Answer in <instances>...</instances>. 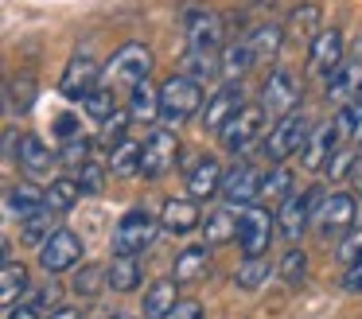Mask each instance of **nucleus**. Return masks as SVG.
Wrapping results in <instances>:
<instances>
[{"label": "nucleus", "instance_id": "40", "mask_svg": "<svg viewBox=\"0 0 362 319\" xmlns=\"http://www.w3.org/2000/svg\"><path fill=\"white\" fill-rule=\"evenodd\" d=\"M35 105V78L32 74H20L8 82V109L12 113H28Z\"/></svg>", "mask_w": 362, "mask_h": 319}, {"label": "nucleus", "instance_id": "47", "mask_svg": "<svg viewBox=\"0 0 362 319\" xmlns=\"http://www.w3.org/2000/svg\"><path fill=\"white\" fill-rule=\"evenodd\" d=\"M55 137L63 140H74V137H82V129H78V117L74 113H63V117H55Z\"/></svg>", "mask_w": 362, "mask_h": 319}, {"label": "nucleus", "instance_id": "45", "mask_svg": "<svg viewBox=\"0 0 362 319\" xmlns=\"http://www.w3.org/2000/svg\"><path fill=\"white\" fill-rule=\"evenodd\" d=\"M59 160H63V163H71V168H82V163L90 160V140H86V137L66 140V144H63V152H59Z\"/></svg>", "mask_w": 362, "mask_h": 319}, {"label": "nucleus", "instance_id": "44", "mask_svg": "<svg viewBox=\"0 0 362 319\" xmlns=\"http://www.w3.org/2000/svg\"><path fill=\"white\" fill-rule=\"evenodd\" d=\"M354 163H358V156L351 152V148H335V152H331V160L323 163V168H327V175L331 179H351V171H354Z\"/></svg>", "mask_w": 362, "mask_h": 319}, {"label": "nucleus", "instance_id": "33", "mask_svg": "<svg viewBox=\"0 0 362 319\" xmlns=\"http://www.w3.org/2000/svg\"><path fill=\"white\" fill-rule=\"evenodd\" d=\"M28 292V269L16 261H4V272H0V300L4 308H16V300Z\"/></svg>", "mask_w": 362, "mask_h": 319}, {"label": "nucleus", "instance_id": "46", "mask_svg": "<svg viewBox=\"0 0 362 319\" xmlns=\"http://www.w3.org/2000/svg\"><path fill=\"white\" fill-rule=\"evenodd\" d=\"M362 257V230H346L343 241H339V261L354 265Z\"/></svg>", "mask_w": 362, "mask_h": 319}, {"label": "nucleus", "instance_id": "25", "mask_svg": "<svg viewBox=\"0 0 362 319\" xmlns=\"http://www.w3.org/2000/svg\"><path fill=\"white\" fill-rule=\"evenodd\" d=\"M206 272H211V249H206V245H191V249H183V253L175 257V272H172V277L180 280V284H195V280H206Z\"/></svg>", "mask_w": 362, "mask_h": 319}, {"label": "nucleus", "instance_id": "50", "mask_svg": "<svg viewBox=\"0 0 362 319\" xmlns=\"http://www.w3.org/2000/svg\"><path fill=\"white\" fill-rule=\"evenodd\" d=\"M8 319H40V308L35 303H16V308H8Z\"/></svg>", "mask_w": 362, "mask_h": 319}, {"label": "nucleus", "instance_id": "42", "mask_svg": "<svg viewBox=\"0 0 362 319\" xmlns=\"http://www.w3.org/2000/svg\"><path fill=\"white\" fill-rule=\"evenodd\" d=\"M74 179H78L82 195H98L105 187V168L98 160H86L82 168H74Z\"/></svg>", "mask_w": 362, "mask_h": 319}, {"label": "nucleus", "instance_id": "19", "mask_svg": "<svg viewBox=\"0 0 362 319\" xmlns=\"http://www.w3.org/2000/svg\"><path fill=\"white\" fill-rule=\"evenodd\" d=\"M257 66V54H253L250 39H238V43H226L218 54V74L226 78V82H242V74H250V70Z\"/></svg>", "mask_w": 362, "mask_h": 319}, {"label": "nucleus", "instance_id": "39", "mask_svg": "<svg viewBox=\"0 0 362 319\" xmlns=\"http://www.w3.org/2000/svg\"><path fill=\"white\" fill-rule=\"evenodd\" d=\"M269 280V261L265 257H245L242 269L234 272V284L245 288V292H253V288H261Z\"/></svg>", "mask_w": 362, "mask_h": 319}, {"label": "nucleus", "instance_id": "14", "mask_svg": "<svg viewBox=\"0 0 362 319\" xmlns=\"http://www.w3.org/2000/svg\"><path fill=\"white\" fill-rule=\"evenodd\" d=\"M242 86H234V82H226L218 93H211V101H206V113H203V129H211V132H222L230 121H234L238 113H242Z\"/></svg>", "mask_w": 362, "mask_h": 319}, {"label": "nucleus", "instance_id": "7", "mask_svg": "<svg viewBox=\"0 0 362 319\" xmlns=\"http://www.w3.org/2000/svg\"><path fill=\"white\" fill-rule=\"evenodd\" d=\"M175 160H180V140H175V132L168 129H152V137L144 140V163H141V175L148 179H160L164 171L175 168Z\"/></svg>", "mask_w": 362, "mask_h": 319}, {"label": "nucleus", "instance_id": "49", "mask_svg": "<svg viewBox=\"0 0 362 319\" xmlns=\"http://www.w3.org/2000/svg\"><path fill=\"white\" fill-rule=\"evenodd\" d=\"M343 288H346V292H362V257L351 265V269H346V277H343Z\"/></svg>", "mask_w": 362, "mask_h": 319}, {"label": "nucleus", "instance_id": "28", "mask_svg": "<svg viewBox=\"0 0 362 319\" xmlns=\"http://www.w3.org/2000/svg\"><path fill=\"white\" fill-rule=\"evenodd\" d=\"M129 117L136 124H152L160 117V90L148 82H141L133 93H129Z\"/></svg>", "mask_w": 362, "mask_h": 319}, {"label": "nucleus", "instance_id": "2", "mask_svg": "<svg viewBox=\"0 0 362 319\" xmlns=\"http://www.w3.org/2000/svg\"><path fill=\"white\" fill-rule=\"evenodd\" d=\"M199 105H203V82H195V78L175 70V74L160 86V121L164 124L191 121V117L199 113Z\"/></svg>", "mask_w": 362, "mask_h": 319}, {"label": "nucleus", "instance_id": "11", "mask_svg": "<svg viewBox=\"0 0 362 319\" xmlns=\"http://www.w3.org/2000/svg\"><path fill=\"white\" fill-rule=\"evenodd\" d=\"M273 241V214L265 207H245L242 214V230H238V245L245 257H261Z\"/></svg>", "mask_w": 362, "mask_h": 319}, {"label": "nucleus", "instance_id": "16", "mask_svg": "<svg viewBox=\"0 0 362 319\" xmlns=\"http://www.w3.org/2000/svg\"><path fill=\"white\" fill-rule=\"evenodd\" d=\"M320 4H296L292 8V16H288V23H284V43H292V47H308L312 51V43L320 39Z\"/></svg>", "mask_w": 362, "mask_h": 319}, {"label": "nucleus", "instance_id": "53", "mask_svg": "<svg viewBox=\"0 0 362 319\" xmlns=\"http://www.w3.org/2000/svg\"><path fill=\"white\" fill-rule=\"evenodd\" d=\"M351 187H354V191L362 195V160L354 163V171H351Z\"/></svg>", "mask_w": 362, "mask_h": 319}, {"label": "nucleus", "instance_id": "43", "mask_svg": "<svg viewBox=\"0 0 362 319\" xmlns=\"http://www.w3.org/2000/svg\"><path fill=\"white\" fill-rule=\"evenodd\" d=\"M129 121H133V117H129V109H117V113L110 117V121H102V144L110 148H117L121 140H125V129H129Z\"/></svg>", "mask_w": 362, "mask_h": 319}, {"label": "nucleus", "instance_id": "22", "mask_svg": "<svg viewBox=\"0 0 362 319\" xmlns=\"http://www.w3.org/2000/svg\"><path fill=\"white\" fill-rule=\"evenodd\" d=\"M59 156H51V148L43 144L40 137H24L20 140V168L28 171L32 179H47L51 168H55Z\"/></svg>", "mask_w": 362, "mask_h": 319}, {"label": "nucleus", "instance_id": "4", "mask_svg": "<svg viewBox=\"0 0 362 319\" xmlns=\"http://www.w3.org/2000/svg\"><path fill=\"white\" fill-rule=\"evenodd\" d=\"M156 230H160V218H152L148 210H129L113 230V253H129V257L144 253L156 241Z\"/></svg>", "mask_w": 362, "mask_h": 319}, {"label": "nucleus", "instance_id": "51", "mask_svg": "<svg viewBox=\"0 0 362 319\" xmlns=\"http://www.w3.org/2000/svg\"><path fill=\"white\" fill-rule=\"evenodd\" d=\"M47 319H82V311H78V308H66V303H59V308H51Z\"/></svg>", "mask_w": 362, "mask_h": 319}, {"label": "nucleus", "instance_id": "31", "mask_svg": "<svg viewBox=\"0 0 362 319\" xmlns=\"http://www.w3.org/2000/svg\"><path fill=\"white\" fill-rule=\"evenodd\" d=\"M175 284H180V280H156V284L148 288V296H144V319H164L168 311L175 308V300H180V296H175Z\"/></svg>", "mask_w": 362, "mask_h": 319}, {"label": "nucleus", "instance_id": "13", "mask_svg": "<svg viewBox=\"0 0 362 319\" xmlns=\"http://www.w3.org/2000/svg\"><path fill=\"white\" fill-rule=\"evenodd\" d=\"M354 98H362V47L354 59H343L339 70L327 78V101H339V105H351Z\"/></svg>", "mask_w": 362, "mask_h": 319}, {"label": "nucleus", "instance_id": "48", "mask_svg": "<svg viewBox=\"0 0 362 319\" xmlns=\"http://www.w3.org/2000/svg\"><path fill=\"white\" fill-rule=\"evenodd\" d=\"M164 319H203V303L199 300H175V308Z\"/></svg>", "mask_w": 362, "mask_h": 319}, {"label": "nucleus", "instance_id": "26", "mask_svg": "<svg viewBox=\"0 0 362 319\" xmlns=\"http://www.w3.org/2000/svg\"><path fill=\"white\" fill-rule=\"evenodd\" d=\"M55 230H59V210L43 207V210H35L32 218H24V230H20V238H24V245L43 249V245H47V238H51Z\"/></svg>", "mask_w": 362, "mask_h": 319}, {"label": "nucleus", "instance_id": "41", "mask_svg": "<svg viewBox=\"0 0 362 319\" xmlns=\"http://www.w3.org/2000/svg\"><path fill=\"white\" fill-rule=\"evenodd\" d=\"M304 277H308V257H304V249H288V253L281 257V280L288 288H300L304 284Z\"/></svg>", "mask_w": 362, "mask_h": 319}, {"label": "nucleus", "instance_id": "18", "mask_svg": "<svg viewBox=\"0 0 362 319\" xmlns=\"http://www.w3.org/2000/svg\"><path fill=\"white\" fill-rule=\"evenodd\" d=\"M323 233H346L354 226V195H327L315 210Z\"/></svg>", "mask_w": 362, "mask_h": 319}, {"label": "nucleus", "instance_id": "38", "mask_svg": "<svg viewBox=\"0 0 362 319\" xmlns=\"http://www.w3.org/2000/svg\"><path fill=\"white\" fill-rule=\"evenodd\" d=\"M78 195H82V187H78V179H51V187H47V207L51 210H71L74 202H78Z\"/></svg>", "mask_w": 362, "mask_h": 319}, {"label": "nucleus", "instance_id": "23", "mask_svg": "<svg viewBox=\"0 0 362 319\" xmlns=\"http://www.w3.org/2000/svg\"><path fill=\"white\" fill-rule=\"evenodd\" d=\"M4 207H8V214H16L20 222H24L35 210L47 207V191H40L35 183H12L8 195H4Z\"/></svg>", "mask_w": 362, "mask_h": 319}, {"label": "nucleus", "instance_id": "3", "mask_svg": "<svg viewBox=\"0 0 362 319\" xmlns=\"http://www.w3.org/2000/svg\"><path fill=\"white\" fill-rule=\"evenodd\" d=\"M183 35H187V51H214L218 54V47H226V23L211 8L191 4L183 12Z\"/></svg>", "mask_w": 362, "mask_h": 319}, {"label": "nucleus", "instance_id": "32", "mask_svg": "<svg viewBox=\"0 0 362 319\" xmlns=\"http://www.w3.org/2000/svg\"><path fill=\"white\" fill-rule=\"evenodd\" d=\"M141 163H144V144H136V140H121V144L110 152V171L113 175H136Z\"/></svg>", "mask_w": 362, "mask_h": 319}, {"label": "nucleus", "instance_id": "52", "mask_svg": "<svg viewBox=\"0 0 362 319\" xmlns=\"http://www.w3.org/2000/svg\"><path fill=\"white\" fill-rule=\"evenodd\" d=\"M4 160H20V148H16V132L8 129V137H4Z\"/></svg>", "mask_w": 362, "mask_h": 319}, {"label": "nucleus", "instance_id": "29", "mask_svg": "<svg viewBox=\"0 0 362 319\" xmlns=\"http://www.w3.org/2000/svg\"><path fill=\"white\" fill-rule=\"evenodd\" d=\"M245 39H250L257 62H269V59H276V51L284 47V28H281V23H257Z\"/></svg>", "mask_w": 362, "mask_h": 319}, {"label": "nucleus", "instance_id": "1", "mask_svg": "<svg viewBox=\"0 0 362 319\" xmlns=\"http://www.w3.org/2000/svg\"><path fill=\"white\" fill-rule=\"evenodd\" d=\"M148 74H152V51L141 43H125L110 54V62L102 70V82L129 98L141 82H148Z\"/></svg>", "mask_w": 362, "mask_h": 319}, {"label": "nucleus", "instance_id": "34", "mask_svg": "<svg viewBox=\"0 0 362 319\" xmlns=\"http://www.w3.org/2000/svg\"><path fill=\"white\" fill-rule=\"evenodd\" d=\"M82 105H86V113L94 117V121H110V117L117 113V90H110L105 82H98L94 90L82 98Z\"/></svg>", "mask_w": 362, "mask_h": 319}, {"label": "nucleus", "instance_id": "15", "mask_svg": "<svg viewBox=\"0 0 362 319\" xmlns=\"http://www.w3.org/2000/svg\"><path fill=\"white\" fill-rule=\"evenodd\" d=\"M308 59H312V74L320 78H331L339 70V62L346 59V43H343V31L331 28V31H320V39L312 43V51H308Z\"/></svg>", "mask_w": 362, "mask_h": 319}, {"label": "nucleus", "instance_id": "30", "mask_svg": "<svg viewBox=\"0 0 362 319\" xmlns=\"http://www.w3.org/2000/svg\"><path fill=\"white\" fill-rule=\"evenodd\" d=\"M110 269V288L113 292H133L141 284V261L129 253H113V261L105 265Z\"/></svg>", "mask_w": 362, "mask_h": 319}, {"label": "nucleus", "instance_id": "35", "mask_svg": "<svg viewBox=\"0 0 362 319\" xmlns=\"http://www.w3.org/2000/svg\"><path fill=\"white\" fill-rule=\"evenodd\" d=\"M292 183H296L292 168L276 163V168L265 175V183H261V199H269V202H284V199H292Z\"/></svg>", "mask_w": 362, "mask_h": 319}, {"label": "nucleus", "instance_id": "27", "mask_svg": "<svg viewBox=\"0 0 362 319\" xmlns=\"http://www.w3.org/2000/svg\"><path fill=\"white\" fill-rule=\"evenodd\" d=\"M238 230H242V218H234L226 207H222V210H211V214L203 218V238H206V245H226V241L238 238Z\"/></svg>", "mask_w": 362, "mask_h": 319}, {"label": "nucleus", "instance_id": "17", "mask_svg": "<svg viewBox=\"0 0 362 319\" xmlns=\"http://www.w3.org/2000/svg\"><path fill=\"white\" fill-rule=\"evenodd\" d=\"M315 199H320V195L308 191V195H292V199L281 202V210H276V226H281L284 238L296 241L300 233L308 230V218H312V202H315Z\"/></svg>", "mask_w": 362, "mask_h": 319}, {"label": "nucleus", "instance_id": "5", "mask_svg": "<svg viewBox=\"0 0 362 319\" xmlns=\"http://www.w3.org/2000/svg\"><path fill=\"white\" fill-rule=\"evenodd\" d=\"M308 137H312V124H308L304 113L281 117V121L273 124V132H269V144H265L269 160H273V163H284L292 152H300V148L308 144Z\"/></svg>", "mask_w": 362, "mask_h": 319}, {"label": "nucleus", "instance_id": "12", "mask_svg": "<svg viewBox=\"0 0 362 319\" xmlns=\"http://www.w3.org/2000/svg\"><path fill=\"white\" fill-rule=\"evenodd\" d=\"M82 257V238L71 230H55L47 238V245L40 249V269L43 272H66L71 265H78Z\"/></svg>", "mask_w": 362, "mask_h": 319}, {"label": "nucleus", "instance_id": "37", "mask_svg": "<svg viewBox=\"0 0 362 319\" xmlns=\"http://www.w3.org/2000/svg\"><path fill=\"white\" fill-rule=\"evenodd\" d=\"M105 284H110V269H102V265H82L71 280V288L78 296H98Z\"/></svg>", "mask_w": 362, "mask_h": 319}, {"label": "nucleus", "instance_id": "20", "mask_svg": "<svg viewBox=\"0 0 362 319\" xmlns=\"http://www.w3.org/2000/svg\"><path fill=\"white\" fill-rule=\"evenodd\" d=\"M343 144V140H339V129H335V121L331 124H315L312 129V137H308V144L300 148V156H304V168H323V163H327V156L335 152V148Z\"/></svg>", "mask_w": 362, "mask_h": 319}, {"label": "nucleus", "instance_id": "36", "mask_svg": "<svg viewBox=\"0 0 362 319\" xmlns=\"http://www.w3.org/2000/svg\"><path fill=\"white\" fill-rule=\"evenodd\" d=\"M180 74L195 78V82H203V78H214L218 74V54L214 51H187L180 62Z\"/></svg>", "mask_w": 362, "mask_h": 319}, {"label": "nucleus", "instance_id": "21", "mask_svg": "<svg viewBox=\"0 0 362 319\" xmlns=\"http://www.w3.org/2000/svg\"><path fill=\"white\" fill-rule=\"evenodd\" d=\"M160 226L168 233H191L195 226H203V214H199L195 199H168L160 210Z\"/></svg>", "mask_w": 362, "mask_h": 319}, {"label": "nucleus", "instance_id": "9", "mask_svg": "<svg viewBox=\"0 0 362 319\" xmlns=\"http://www.w3.org/2000/svg\"><path fill=\"white\" fill-rule=\"evenodd\" d=\"M261 129H265V105H242V113L218 132V140L226 152H245L261 137Z\"/></svg>", "mask_w": 362, "mask_h": 319}, {"label": "nucleus", "instance_id": "6", "mask_svg": "<svg viewBox=\"0 0 362 319\" xmlns=\"http://www.w3.org/2000/svg\"><path fill=\"white\" fill-rule=\"evenodd\" d=\"M261 105L269 117H288L300 109V82L288 70H273L265 78V90H261Z\"/></svg>", "mask_w": 362, "mask_h": 319}, {"label": "nucleus", "instance_id": "8", "mask_svg": "<svg viewBox=\"0 0 362 319\" xmlns=\"http://www.w3.org/2000/svg\"><path fill=\"white\" fill-rule=\"evenodd\" d=\"M261 183H265V175H261L253 163H234V168L222 175L218 195L230 207H253V199H261Z\"/></svg>", "mask_w": 362, "mask_h": 319}, {"label": "nucleus", "instance_id": "54", "mask_svg": "<svg viewBox=\"0 0 362 319\" xmlns=\"http://www.w3.org/2000/svg\"><path fill=\"white\" fill-rule=\"evenodd\" d=\"M113 319H129V315H113Z\"/></svg>", "mask_w": 362, "mask_h": 319}, {"label": "nucleus", "instance_id": "10", "mask_svg": "<svg viewBox=\"0 0 362 319\" xmlns=\"http://www.w3.org/2000/svg\"><path fill=\"white\" fill-rule=\"evenodd\" d=\"M98 82H102V70H98L94 54L78 51L71 62H66L63 78H59V93H63V98H71V101H78V98H86Z\"/></svg>", "mask_w": 362, "mask_h": 319}, {"label": "nucleus", "instance_id": "24", "mask_svg": "<svg viewBox=\"0 0 362 319\" xmlns=\"http://www.w3.org/2000/svg\"><path fill=\"white\" fill-rule=\"evenodd\" d=\"M187 191H191V199H211V195H218L222 191V168H218V160L203 156V160L191 168V175H187Z\"/></svg>", "mask_w": 362, "mask_h": 319}]
</instances>
